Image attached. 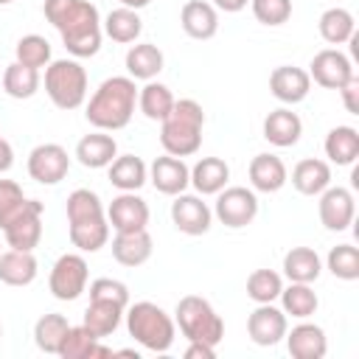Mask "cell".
I'll return each mask as SVG.
<instances>
[{"mask_svg": "<svg viewBox=\"0 0 359 359\" xmlns=\"http://www.w3.org/2000/svg\"><path fill=\"white\" fill-rule=\"evenodd\" d=\"M42 11L73 59H87L101 50V14L90 0H45Z\"/></svg>", "mask_w": 359, "mask_h": 359, "instance_id": "cell-1", "label": "cell"}, {"mask_svg": "<svg viewBox=\"0 0 359 359\" xmlns=\"http://www.w3.org/2000/svg\"><path fill=\"white\" fill-rule=\"evenodd\" d=\"M137 107V87L129 76H109L98 84V90L90 95L84 118L90 126L101 132H118L129 126Z\"/></svg>", "mask_w": 359, "mask_h": 359, "instance_id": "cell-2", "label": "cell"}, {"mask_svg": "<svg viewBox=\"0 0 359 359\" xmlns=\"http://www.w3.org/2000/svg\"><path fill=\"white\" fill-rule=\"evenodd\" d=\"M67 213V233L70 244L79 252H98L109 241V222L101 205V196L90 188H76L65 205Z\"/></svg>", "mask_w": 359, "mask_h": 359, "instance_id": "cell-3", "label": "cell"}, {"mask_svg": "<svg viewBox=\"0 0 359 359\" xmlns=\"http://www.w3.org/2000/svg\"><path fill=\"white\" fill-rule=\"evenodd\" d=\"M202 129H205L202 104L194 98H180L174 101L171 112L160 121V146L165 149V154L191 157L202 146Z\"/></svg>", "mask_w": 359, "mask_h": 359, "instance_id": "cell-4", "label": "cell"}, {"mask_svg": "<svg viewBox=\"0 0 359 359\" xmlns=\"http://www.w3.org/2000/svg\"><path fill=\"white\" fill-rule=\"evenodd\" d=\"M123 314H126V331L140 348L151 353H165L174 345L177 323L163 306L151 300H140V303L126 306Z\"/></svg>", "mask_w": 359, "mask_h": 359, "instance_id": "cell-5", "label": "cell"}, {"mask_svg": "<svg viewBox=\"0 0 359 359\" xmlns=\"http://www.w3.org/2000/svg\"><path fill=\"white\" fill-rule=\"evenodd\" d=\"M174 323L180 325L182 337L188 342H205V345H219L224 337V320L216 314L210 300L199 294H185L180 297L174 309Z\"/></svg>", "mask_w": 359, "mask_h": 359, "instance_id": "cell-6", "label": "cell"}, {"mask_svg": "<svg viewBox=\"0 0 359 359\" xmlns=\"http://www.w3.org/2000/svg\"><path fill=\"white\" fill-rule=\"evenodd\" d=\"M45 93L53 107L70 112L79 109L87 98V70L79 59H50L45 67Z\"/></svg>", "mask_w": 359, "mask_h": 359, "instance_id": "cell-7", "label": "cell"}, {"mask_svg": "<svg viewBox=\"0 0 359 359\" xmlns=\"http://www.w3.org/2000/svg\"><path fill=\"white\" fill-rule=\"evenodd\" d=\"M213 216L224 227H230V230H241V227L252 224L255 216H258V196H255V191L244 188V185H224L216 194Z\"/></svg>", "mask_w": 359, "mask_h": 359, "instance_id": "cell-8", "label": "cell"}, {"mask_svg": "<svg viewBox=\"0 0 359 359\" xmlns=\"http://www.w3.org/2000/svg\"><path fill=\"white\" fill-rule=\"evenodd\" d=\"M87 280H90V269H87V261L81 252H65L56 258V264L50 266V275H48V289L56 300H76L81 297V292L87 289Z\"/></svg>", "mask_w": 359, "mask_h": 359, "instance_id": "cell-9", "label": "cell"}, {"mask_svg": "<svg viewBox=\"0 0 359 359\" xmlns=\"http://www.w3.org/2000/svg\"><path fill=\"white\" fill-rule=\"evenodd\" d=\"M28 177L39 185H59L70 171V154L59 143H39L28 151Z\"/></svg>", "mask_w": 359, "mask_h": 359, "instance_id": "cell-10", "label": "cell"}, {"mask_svg": "<svg viewBox=\"0 0 359 359\" xmlns=\"http://www.w3.org/2000/svg\"><path fill=\"white\" fill-rule=\"evenodd\" d=\"M317 213H320V222L325 230L331 233H342L353 224V216H356V199L348 188L342 185H328L323 194H320V202H317Z\"/></svg>", "mask_w": 359, "mask_h": 359, "instance_id": "cell-11", "label": "cell"}, {"mask_svg": "<svg viewBox=\"0 0 359 359\" xmlns=\"http://www.w3.org/2000/svg\"><path fill=\"white\" fill-rule=\"evenodd\" d=\"M353 65L351 59L337 50V48H323L311 56V65H309V79L325 90H339L348 79H353Z\"/></svg>", "mask_w": 359, "mask_h": 359, "instance_id": "cell-12", "label": "cell"}, {"mask_svg": "<svg viewBox=\"0 0 359 359\" xmlns=\"http://www.w3.org/2000/svg\"><path fill=\"white\" fill-rule=\"evenodd\" d=\"M171 222L185 236H205L213 222V210L202 202L199 194H177L171 202Z\"/></svg>", "mask_w": 359, "mask_h": 359, "instance_id": "cell-13", "label": "cell"}, {"mask_svg": "<svg viewBox=\"0 0 359 359\" xmlns=\"http://www.w3.org/2000/svg\"><path fill=\"white\" fill-rule=\"evenodd\" d=\"M107 222L115 233H132V230H146L149 224V205L146 199L137 196V191H121L109 208H107Z\"/></svg>", "mask_w": 359, "mask_h": 359, "instance_id": "cell-14", "label": "cell"}, {"mask_svg": "<svg viewBox=\"0 0 359 359\" xmlns=\"http://www.w3.org/2000/svg\"><path fill=\"white\" fill-rule=\"evenodd\" d=\"M286 328H289V323H286L283 309H278L272 303H258L252 309V314L247 317V334L261 348L278 345L286 337Z\"/></svg>", "mask_w": 359, "mask_h": 359, "instance_id": "cell-15", "label": "cell"}, {"mask_svg": "<svg viewBox=\"0 0 359 359\" xmlns=\"http://www.w3.org/2000/svg\"><path fill=\"white\" fill-rule=\"evenodd\" d=\"M42 202L31 199V205L8 224L3 227V238L11 250H28L34 252V247L42 241Z\"/></svg>", "mask_w": 359, "mask_h": 359, "instance_id": "cell-16", "label": "cell"}, {"mask_svg": "<svg viewBox=\"0 0 359 359\" xmlns=\"http://www.w3.org/2000/svg\"><path fill=\"white\" fill-rule=\"evenodd\" d=\"M269 90L280 104H300L311 93V79L309 70L294 67V65H280L269 73Z\"/></svg>", "mask_w": 359, "mask_h": 359, "instance_id": "cell-17", "label": "cell"}, {"mask_svg": "<svg viewBox=\"0 0 359 359\" xmlns=\"http://www.w3.org/2000/svg\"><path fill=\"white\" fill-rule=\"evenodd\" d=\"M149 180L160 194L177 196L191 185V168L185 165L182 157L163 154V157H154V163L149 165Z\"/></svg>", "mask_w": 359, "mask_h": 359, "instance_id": "cell-18", "label": "cell"}, {"mask_svg": "<svg viewBox=\"0 0 359 359\" xmlns=\"http://www.w3.org/2000/svg\"><path fill=\"white\" fill-rule=\"evenodd\" d=\"M247 174H250L252 191H261V194H275L289 182V171H286L283 160L278 154H269V151L255 154L250 160Z\"/></svg>", "mask_w": 359, "mask_h": 359, "instance_id": "cell-19", "label": "cell"}, {"mask_svg": "<svg viewBox=\"0 0 359 359\" xmlns=\"http://www.w3.org/2000/svg\"><path fill=\"white\" fill-rule=\"evenodd\" d=\"M286 348L294 359H323L328 351V337L317 323H297L292 331L286 328Z\"/></svg>", "mask_w": 359, "mask_h": 359, "instance_id": "cell-20", "label": "cell"}, {"mask_svg": "<svg viewBox=\"0 0 359 359\" xmlns=\"http://www.w3.org/2000/svg\"><path fill=\"white\" fill-rule=\"evenodd\" d=\"M180 25L191 39H213L219 31V11L213 3L188 0L180 8Z\"/></svg>", "mask_w": 359, "mask_h": 359, "instance_id": "cell-21", "label": "cell"}, {"mask_svg": "<svg viewBox=\"0 0 359 359\" xmlns=\"http://www.w3.org/2000/svg\"><path fill=\"white\" fill-rule=\"evenodd\" d=\"M154 252V241L149 230H132V233H115L112 238V258L121 266H143Z\"/></svg>", "mask_w": 359, "mask_h": 359, "instance_id": "cell-22", "label": "cell"}, {"mask_svg": "<svg viewBox=\"0 0 359 359\" xmlns=\"http://www.w3.org/2000/svg\"><path fill=\"white\" fill-rule=\"evenodd\" d=\"M56 356H62V359H101V356H115V351L101 345V339L87 325H70Z\"/></svg>", "mask_w": 359, "mask_h": 359, "instance_id": "cell-23", "label": "cell"}, {"mask_svg": "<svg viewBox=\"0 0 359 359\" xmlns=\"http://www.w3.org/2000/svg\"><path fill=\"white\" fill-rule=\"evenodd\" d=\"M303 135V121L297 112H292L289 107H278L264 118V137L278 146V149H289L300 140Z\"/></svg>", "mask_w": 359, "mask_h": 359, "instance_id": "cell-24", "label": "cell"}, {"mask_svg": "<svg viewBox=\"0 0 359 359\" xmlns=\"http://www.w3.org/2000/svg\"><path fill=\"white\" fill-rule=\"evenodd\" d=\"M118 157V143L112 135L95 129L90 135H84L79 143H76V160L84 165V168H107L112 160Z\"/></svg>", "mask_w": 359, "mask_h": 359, "instance_id": "cell-25", "label": "cell"}, {"mask_svg": "<svg viewBox=\"0 0 359 359\" xmlns=\"http://www.w3.org/2000/svg\"><path fill=\"white\" fill-rule=\"evenodd\" d=\"M126 76L135 79V81H151L160 76L163 65H165V56L157 45L151 42H137L126 50Z\"/></svg>", "mask_w": 359, "mask_h": 359, "instance_id": "cell-26", "label": "cell"}, {"mask_svg": "<svg viewBox=\"0 0 359 359\" xmlns=\"http://www.w3.org/2000/svg\"><path fill=\"white\" fill-rule=\"evenodd\" d=\"M292 185L303 196H320L331 185V165L320 157H306L292 168Z\"/></svg>", "mask_w": 359, "mask_h": 359, "instance_id": "cell-27", "label": "cell"}, {"mask_svg": "<svg viewBox=\"0 0 359 359\" xmlns=\"http://www.w3.org/2000/svg\"><path fill=\"white\" fill-rule=\"evenodd\" d=\"M230 180V165L222 157H199L191 168V185L199 196H216Z\"/></svg>", "mask_w": 359, "mask_h": 359, "instance_id": "cell-28", "label": "cell"}, {"mask_svg": "<svg viewBox=\"0 0 359 359\" xmlns=\"http://www.w3.org/2000/svg\"><path fill=\"white\" fill-rule=\"evenodd\" d=\"M39 264L34 258V252L28 250H6L0 252V280L6 286H28L36 280Z\"/></svg>", "mask_w": 359, "mask_h": 359, "instance_id": "cell-29", "label": "cell"}, {"mask_svg": "<svg viewBox=\"0 0 359 359\" xmlns=\"http://www.w3.org/2000/svg\"><path fill=\"white\" fill-rule=\"evenodd\" d=\"M123 306L112 303V300H104V297H90V306L84 309V323L98 339L115 334V328L121 325V317H123Z\"/></svg>", "mask_w": 359, "mask_h": 359, "instance_id": "cell-30", "label": "cell"}, {"mask_svg": "<svg viewBox=\"0 0 359 359\" xmlns=\"http://www.w3.org/2000/svg\"><path fill=\"white\" fill-rule=\"evenodd\" d=\"M323 272V261L311 247H292L283 255V275L294 283H314Z\"/></svg>", "mask_w": 359, "mask_h": 359, "instance_id": "cell-31", "label": "cell"}, {"mask_svg": "<svg viewBox=\"0 0 359 359\" xmlns=\"http://www.w3.org/2000/svg\"><path fill=\"white\" fill-rule=\"evenodd\" d=\"M107 168H109V182L118 191H140L146 185V180H149L146 163L140 157H135V154H121Z\"/></svg>", "mask_w": 359, "mask_h": 359, "instance_id": "cell-32", "label": "cell"}, {"mask_svg": "<svg viewBox=\"0 0 359 359\" xmlns=\"http://www.w3.org/2000/svg\"><path fill=\"white\" fill-rule=\"evenodd\" d=\"M317 28H320V36H323L328 45H345V42H351L353 34H356V20H353V14H351L348 8L334 6V8H325V11L320 14Z\"/></svg>", "mask_w": 359, "mask_h": 359, "instance_id": "cell-33", "label": "cell"}, {"mask_svg": "<svg viewBox=\"0 0 359 359\" xmlns=\"http://www.w3.org/2000/svg\"><path fill=\"white\" fill-rule=\"evenodd\" d=\"M278 300H280L283 314L294 317V320H309L317 311V306H320L311 283H294V280H289V286L280 289Z\"/></svg>", "mask_w": 359, "mask_h": 359, "instance_id": "cell-34", "label": "cell"}, {"mask_svg": "<svg viewBox=\"0 0 359 359\" xmlns=\"http://www.w3.org/2000/svg\"><path fill=\"white\" fill-rule=\"evenodd\" d=\"M101 31L112 39V42H121V45H129V42H135L137 36H140V31H143V22H140V14L135 11V8H126V6H121V8H112L107 17H104V22H101Z\"/></svg>", "mask_w": 359, "mask_h": 359, "instance_id": "cell-35", "label": "cell"}, {"mask_svg": "<svg viewBox=\"0 0 359 359\" xmlns=\"http://www.w3.org/2000/svg\"><path fill=\"white\" fill-rule=\"evenodd\" d=\"M325 157L337 165H353L359 157V132L353 126H334L325 135Z\"/></svg>", "mask_w": 359, "mask_h": 359, "instance_id": "cell-36", "label": "cell"}, {"mask_svg": "<svg viewBox=\"0 0 359 359\" xmlns=\"http://www.w3.org/2000/svg\"><path fill=\"white\" fill-rule=\"evenodd\" d=\"M0 84H3L6 95H11V98L22 101V98L36 95V90H39L42 79H39V70H36V67H25V65H20V62L14 59V62L3 70Z\"/></svg>", "mask_w": 359, "mask_h": 359, "instance_id": "cell-37", "label": "cell"}, {"mask_svg": "<svg viewBox=\"0 0 359 359\" xmlns=\"http://www.w3.org/2000/svg\"><path fill=\"white\" fill-rule=\"evenodd\" d=\"M174 95H171V90L163 84V81H146L140 90H137V107H140V112L149 118V121H163L168 112H171V107H174Z\"/></svg>", "mask_w": 359, "mask_h": 359, "instance_id": "cell-38", "label": "cell"}, {"mask_svg": "<svg viewBox=\"0 0 359 359\" xmlns=\"http://www.w3.org/2000/svg\"><path fill=\"white\" fill-rule=\"evenodd\" d=\"M67 328H70V323H67L65 314H56V311L42 314V317L34 323V342H36V348H39L42 353H53V356H56L59 348H62V339H65Z\"/></svg>", "mask_w": 359, "mask_h": 359, "instance_id": "cell-39", "label": "cell"}, {"mask_svg": "<svg viewBox=\"0 0 359 359\" xmlns=\"http://www.w3.org/2000/svg\"><path fill=\"white\" fill-rule=\"evenodd\" d=\"M283 289V278L275 269H255L247 278V297L252 303H275Z\"/></svg>", "mask_w": 359, "mask_h": 359, "instance_id": "cell-40", "label": "cell"}, {"mask_svg": "<svg viewBox=\"0 0 359 359\" xmlns=\"http://www.w3.org/2000/svg\"><path fill=\"white\" fill-rule=\"evenodd\" d=\"M325 269L339 280H356L359 278V250L353 244H337L325 255Z\"/></svg>", "mask_w": 359, "mask_h": 359, "instance_id": "cell-41", "label": "cell"}, {"mask_svg": "<svg viewBox=\"0 0 359 359\" xmlns=\"http://www.w3.org/2000/svg\"><path fill=\"white\" fill-rule=\"evenodd\" d=\"M14 56L20 65L25 67H48L50 65V42L39 34H28V36H20L17 48H14Z\"/></svg>", "mask_w": 359, "mask_h": 359, "instance_id": "cell-42", "label": "cell"}, {"mask_svg": "<svg viewBox=\"0 0 359 359\" xmlns=\"http://www.w3.org/2000/svg\"><path fill=\"white\" fill-rule=\"evenodd\" d=\"M28 205L31 199L22 194V188L14 180H0V230L8 227Z\"/></svg>", "mask_w": 359, "mask_h": 359, "instance_id": "cell-43", "label": "cell"}, {"mask_svg": "<svg viewBox=\"0 0 359 359\" xmlns=\"http://www.w3.org/2000/svg\"><path fill=\"white\" fill-rule=\"evenodd\" d=\"M250 8H252V17L269 28L283 25L292 17V0H250Z\"/></svg>", "mask_w": 359, "mask_h": 359, "instance_id": "cell-44", "label": "cell"}, {"mask_svg": "<svg viewBox=\"0 0 359 359\" xmlns=\"http://www.w3.org/2000/svg\"><path fill=\"white\" fill-rule=\"evenodd\" d=\"M90 297H104V300H112L118 306H129V286L123 280H115V278H95L90 283Z\"/></svg>", "mask_w": 359, "mask_h": 359, "instance_id": "cell-45", "label": "cell"}, {"mask_svg": "<svg viewBox=\"0 0 359 359\" xmlns=\"http://www.w3.org/2000/svg\"><path fill=\"white\" fill-rule=\"evenodd\" d=\"M339 95H342V104L351 115H359V79H348L342 87H339Z\"/></svg>", "mask_w": 359, "mask_h": 359, "instance_id": "cell-46", "label": "cell"}, {"mask_svg": "<svg viewBox=\"0 0 359 359\" xmlns=\"http://www.w3.org/2000/svg\"><path fill=\"white\" fill-rule=\"evenodd\" d=\"M213 356H216V348L205 342H188L185 348V359H213Z\"/></svg>", "mask_w": 359, "mask_h": 359, "instance_id": "cell-47", "label": "cell"}, {"mask_svg": "<svg viewBox=\"0 0 359 359\" xmlns=\"http://www.w3.org/2000/svg\"><path fill=\"white\" fill-rule=\"evenodd\" d=\"M11 165H14V149H11V143L0 135V174H6Z\"/></svg>", "mask_w": 359, "mask_h": 359, "instance_id": "cell-48", "label": "cell"}, {"mask_svg": "<svg viewBox=\"0 0 359 359\" xmlns=\"http://www.w3.org/2000/svg\"><path fill=\"white\" fill-rule=\"evenodd\" d=\"M247 3H250V0H213L216 11H227V14H236V11L247 8Z\"/></svg>", "mask_w": 359, "mask_h": 359, "instance_id": "cell-49", "label": "cell"}, {"mask_svg": "<svg viewBox=\"0 0 359 359\" xmlns=\"http://www.w3.org/2000/svg\"><path fill=\"white\" fill-rule=\"evenodd\" d=\"M151 0H121V6H126V8H135V11H140V8H146Z\"/></svg>", "mask_w": 359, "mask_h": 359, "instance_id": "cell-50", "label": "cell"}, {"mask_svg": "<svg viewBox=\"0 0 359 359\" xmlns=\"http://www.w3.org/2000/svg\"><path fill=\"white\" fill-rule=\"evenodd\" d=\"M8 3H14V0H0V6H8Z\"/></svg>", "mask_w": 359, "mask_h": 359, "instance_id": "cell-51", "label": "cell"}, {"mask_svg": "<svg viewBox=\"0 0 359 359\" xmlns=\"http://www.w3.org/2000/svg\"><path fill=\"white\" fill-rule=\"evenodd\" d=\"M0 337H3V325H0Z\"/></svg>", "mask_w": 359, "mask_h": 359, "instance_id": "cell-52", "label": "cell"}]
</instances>
